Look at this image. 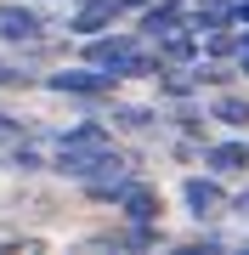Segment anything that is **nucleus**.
<instances>
[{"label": "nucleus", "mask_w": 249, "mask_h": 255, "mask_svg": "<svg viewBox=\"0 0 249 255\" xmlns=\"http://www.w3.org/2000/svg\"><path fill=\"white\" fill-rule=\"evenodd\" d=\"M91 68H108L113 80H125V74H153V57H142L136 40L125 34H91Z\"/></svg>", "instance_id": "1"}, {"label": "nucleus", "mask_w": 249, "mask_h": 255, "mask_svg": "<svg viewBox=\"0 0 249 255\" xmlns=\"http://www.w3.org/2000/svg\"><path fill=\"white\" fill-rule=\"evenodd\" d=\"M57 170L85 176V182H102V176L119 170V153H113L108 142H63V153H57Z\"/></svg>", "instance_id": "2"}, {"label": "nucleus", "mask_w": 249, "mask_h": 255, "mask_svg": "<svg viewBox=\"0 0 249 255\" xmlns=\"http://www.w3.org/2000/svg\"><path fill=\"white\" fill-rule=\"evenodd\" d=\"M51 91H63V97H102V91H113V74L108 68H63V74H51Z\"/></svg>", "instance_id": "3"}, {"label": "nucleus", "mask_w": 249, "mask_h": 255, "mask_svg": "<svg viewBox=\"0 0 249 255\" xmlns=\"http://www.w3.org/2000/svg\"><path fill=\"white\" fill-rule=\"evenodd\" d=\"M40 23L28 6H11V0H0V40H11V46H23V40H40Z\"/></svg>", "instance_id": "4"}, {"label": "nucleus", "mask_w": 249, "mask_h": 255, "mask_svg": "<svg viewBox=\"0 0 249 255\" xmlns=\"http://www.w3.org/2000/svg\"><path fill=\"white\" fill-rule=\"evenodd\" d=\"M113 17H119V0H85L74 17H68V28H74V34H102Z\"/></svg>", "instance_id": "5"}, {"label": "nucleus", "mask_w": 249, "mask_h": 255, "mask_svg": "<svg viewBox=\"0 0 249 255\" xmlns=\"http://www.w3.org/2000/svg\"><path fill=\"white\" fill-rule=\"evenodd\" d=\"M181 199H187L193 216H215V210H221V187L204 182V176H187V182H181Z\"/></svg>", "instance_id": "6"}, {"label": "nucleus", "mask_w": 249, "mask_h": 255, "mask_svg": "<svg viewBox=\"0 0 249 255\" xmlns=\"http://www.w3.org/2000/svg\"><path fill=\"white\" fill-rule=\"evenodd\" d=\"M142 28H148L153 40L175 34V28H181V6H175V0H159V6H148V17H142Z\"/></svg>", "instance_id": "7"}, {"label": "nucleus", "mask_w": 249, "mask_h": 255, "mask_svg": "<svg viewBox=\"0 0 249 255\" xmlns=\"http://www.w3.org/2000/svg\"><path fill=\"white\" fill-rule=\"evenodd\" d=\"M210 164H215L221 176H232V170L249 164V147H244V142H221V147H210Z\"/></svg>", "instance_id": "8"}, {"label": "nucleus", "mask_w": 249, "mask_h": 255, "mask_svg": "<svg viewBox=\"0 0 249 255\" xmlns=\"http://www.w3.org/2000/svg\"><path fill=\"white\" fill-rule=\"evenodd\" d=\"M119 199H125V216H130V221H153V216H159V199L142 193V187H125Z\"/></svg>", "instance_id": "9"}, {"label": "nucleus", "mask_w": 249, "mask_h": 255, "mask_svg": "<svg viewBox=\"0 0 249 255\" xmlns=\"http://www.w3.org/2000/svg\"><path fill=\"white\" fill-rule=\"evenodd\" d=\"M221 125H249V102L244 97H215V108H210Z\"/></svg>", "instance_id": "10"}, {"label": "nucleus", "mask_w": 249, "mask_h": 255, "mask_svg": "<svg viewBox=\"0 0 249 255\" xmlns=\"http://www.w3.org/2000/svg\"><path fill=\"white\" fill-rule=\"evenodd\" d=\"M11 164H17V170H40V153H28V147H17V153H11Z\"/></svg>", "instance_id": "11"}, {"label": "nucleus", "mask_w": 249, "mask_h": 255, "mask_svg": "<svg viewBox=\"0 0 249 255\" xmlns=\"http://www.w3.org/2000/svg\"><path fill=\"white\" fill-rule=\"evenodd\" d=\"M232 210H238V216H249V193H244V199H232Z\"/></svg>", "instance_id": "12"}, {"label": "nucleus", "mask_w": 249, "mask_h": 255, "mask_svg": "<svg viewBox=\"0 0 249 255\" xmlns=\"http://www.w3.org/2000/svg\"><path fill=\"white\" fill-rule=\"evenodd\" d=\"M11 80H23V74H11V68H0V85H11Z\"/></svg>", "instance_id": "13"}, {"label": "nucleus", "mask_w": 249, "mask_h": 255, "mask_svg": "<svg viewBox=\"0 0 249 255\" xmlns=\"http://www.w3.org/2000/svg\"><path fill=\"white\" fill-rule=\"evenodd\" d=\"M232 17H238V23H249V0H244V6H238V11H232Z\"/></svg>", "instance_id": "14"}, {"label": "nucleus", "mask_w": 249, "mask_h": 255, "mask_svg": "<svg viewBox=\"0 0 249 255\" xmlns=\"http://www.w3.org/2000/svg\"><path fill=\"white\" fill-rule=\"evenodd\" d=\"M244 74H249V40H244Z\"/></svg>", "instance_id": "15"}, {"label": "nucleus", "mask_w": 249, "mask_h": 255, "mask_svg": "<svg viewBox=\"0 0 249 255\" xmlns=\"http://www.w3.org/2000/svg\"><path fill=\"white\" fill-rule=\"evenodd\" d=\"M119 6H148V0H119Z\"/></svg>", "instance_id": "16"}]
</instances>
